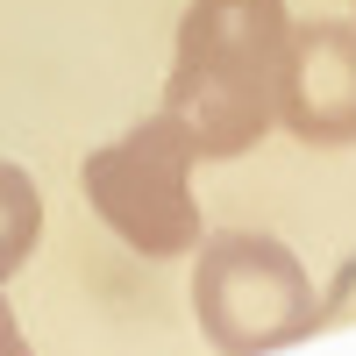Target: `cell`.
<instances>
[{"mask_svg": "<svg viewBox=\"0 0 356 356\" xmlns=\"http://www.w3.org/2000/svg\"><path fill=\"white\" fill-rule=\"evenodd\" d=\"M0 356H36L29 349V335H22V321H15V307L0 300Z\"/></svg>", "mask_w": 356, "mask_h": 356, "instance_id": "obj_6", "label": "cell"}, {"mask_svg": "<svg viewBox=\"0 0 356 356\" xmlns=\"http://www.w3.org/2000/svg\"><path fill=\"white\" fill-rule=\"evenodd\" d=\"M193 314L221 356H271V349H292L321 328L307 264L285 243L250 235V228H228V235L200 243Z\"/></svg>", "mask_w": 356, "mask_h": 356, "instance_id": "obj_2", "label": "cell"}, {"mask_svg": "<svg viewBox=\"0 0 356 356\" xmlns=\"http://www.w3.org/2000/svg\"><path fill=\"white\" fill-rule=\"evenodd\" d=\"M193 164L200 143L186 136L178 114H150L129 136H114L107 150L86 157L79 186L93 200V214L143 257H186L200 250V200H193Z\"/></svg>", "mask_w": 356, "mask_h": 356, "instance_id": "obj_3", "label": "cell"}, {"mask_svg": "<svg viewBox=\"0 0 356 356\" xmlns=\"http://www.w3.org/2000/svg\"><path fill=\"white\" fill-rule=\"evenodd\" d=\"M36 243H43V193H36V178L22 164L0 157V285L29 264Z\"/></svg>", "mask_w": 356, "mask_h": 356, "instance_id": "obj_5", "label": "cell"}, {"mask_svg": "<svg viewBox=\"0 0 356 356\" xmlns=\"http://www.w3.org/2000/svg\"><path fill=\"white\" fill-rule=\"evenodd\" d=\"M278 122L314 150L356 143V22H300L285 36Z\"/></svg>", "mask_w": 356, "mask_h": 356, "instance_id": "obj_4", "label": "cell"}, {"mask_svg": "<svg viewBox=\"0 0 356 356\" xmlns=\"http://www.w3.org/2000/svg\"><path fill=\"white\" fill-rule=\"evenodd\" d=\"M285 36H292L285 0H193L178 15L164 114L186 122L200 157H243L278 122Z\"/></svg>", "mask_w": 356, "mask_h": 356, "instance_id": "obj_1", "label": "cell"}]
</instances>
